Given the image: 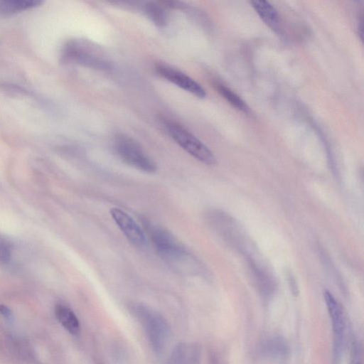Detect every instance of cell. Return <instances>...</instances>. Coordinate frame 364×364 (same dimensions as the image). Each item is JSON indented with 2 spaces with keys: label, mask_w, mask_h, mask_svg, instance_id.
<instances>
[{
  "label": "cell",
  "mask_w": 364,
  "mask_h": 364,
  "mask_svg": "<svg viewBox=\"0 0 364 364\" xmlns=\"http://www.w3.org/2000/svg\"><path fill=\"white\" fill-rule=\"evenodd\" d=\"M63 57L68 61L93 70L107 71L113 68V63L107 53L88 40L69 41L64 48Z\"/></svg>",
  "instance_id": "obj_1"
},
{
  "label": "cell",
  "mask_w": 364,
  "mask_h": 364,
  "mask_svg": "<svg viewBox=\"0 0 364 364\" xmlns=\"http://www.w3.org/2000/svg\"><path fill=\"white\" fill-rule=\"evenodd\" d=\"M133 309L151 348L155 353H161L170 337V328L167 321L156 311L144 304H136Z\"/></svg>",
  "instance_id": "obj_2"
},
{
  "label": "cell",
  "mask_w": 364,
  "mask_h": 364,
  "mask_svg": "<svg viewBox=\"0 0 364 364\" xmlns=\"http://www.w3.org/2000/svg\"><path fill=\"white\" fill-rule=\"evenodd\" d=\"M164 126L170 137L193 157L207 165L216 163L212 151L181 124L174 121L166 120Z\"/></svg>",
  "instance_id": "obj_3"
},
{
  "label": "cell",
  "mask_w": 364,
  "mask_h": 364,
  "mask_svg": "<svg viewBox=\"0 0 364 364\" xmlns=\"http://www.w3.org/2000/svg\"><path fill=\"white\" fill-rule=\"evenodd\" d=\"M114 148L119 159L127 165L146 173H154L155 162L142 147L130 136L119 134L114 140Z\"/></svg>",
  "instance_id": "obj_4"
},
{
  "label": "cell",
  "mask_w": 364,
  "mask_h": 364,
  "mask_svg": "<svg viewBox=\"0 0 364 364\" xmlns=\"http://www.w3.org/2000/svg\"><path fill=\"white\" fill-rule=\"evenodd\" d=\"M325 302L331 318L333 333V355L334 364H338L344 345L346 318L340 303L328 290L323 293Z\"/></svg>",
  "instance_id": "obj_5"
},
{
  "label": "cell",
  "mask_w": 364,
  "mask_h": 364,
  "mask_svg": "<svg viewBox=\"0 0 364 364\" xmlns=\"http://www.w3.org/2000/svg\"><path fill=\"white\" fill-rule=\"evenodd\" d=\"M148 232L154 247L164 258L178 260L185 255L183 247L168 230L149 225Z\"/></svg>",
  "instance_id": "obj_6"
},
{
  "label": "cell",
  "mask_w": 364,
  "mask_h": 364,
  "mask_svg": "<svg viewBox=\"0 0 364 364\" xmlns=\"http://www.w3.org/2000/svg\"><path fill=\"white\" fill-rule=\"evenodd\" d=\"M155 70L160 77L184 91L200 99L205 97V89L197 81L182 71L164 63L156 64Z\"/></svg>",
  "instance_id": "obj_7"
},
{
  "label": "cell",
  "mask_w": 364,
  "mask_h": 364,
  "mask_svg": "<svg viewBox=\"0 0 364 364\" xmlns=\"http://www.w3.org/2000/svg\"><path fill=\"white\" fill-rule=\"evenodd\" d=\"M110 215L127 239L136 247H142L146 243V237L143 230L136 221L124 210L112 208Z\"/></svg>",
  "instance_id": "obj_8"
},
{
  "label": "cell",
  "mask_w": 364,
  "mask_h": 364,
  "mask_svg": "<svg viewBox=\"0 0 364 364\" xmlns=\"http://www.w3.org/2000/svg\"><path fill=\"white\" fill-rule=\"evenodd\" d=\"M200 357L197 344L182 343L174 348L167 364H199Z\"/></svg>",
  "instance_id": "obj_9"
},
{
  "label": "cell",
  "mask_w": 364,
  "mask_h": 364,
  "mask_svg": "<svg viewBox=\"0 0 364 364\" xmlns=\"http://www.w3.org/2000/svg\"><path fill=\"white\" fill-rule=\"evenodd\" d=\"M250 4L256 13L268 26L274 31H279V14L272 4L265 0L251 1Z\"/></svg>",
  "instance_id": "obj_10"
},
{
  "label": "cell",
  "mask_w": 364,
  "mask_h": 364,
  "mask_svg": "<svg viewBox=\"0 0 364 364\" xmlns=\"http://www.w3.org/2000/svg\"><path fill=\"white\" fill-rule=\"evenodd\" d=\"M55 315L64 327L70 334L77 336L80 331V325L77 317L66 305L58 304L55 307Z\"/></svg>",
  "instance_id": "obj_11"
},
{
  "label": "cell",
  "mask_w": 364,
  "mask_h": 364,
  "mask_svg": "<svg viewBox=\"0 0 364 364\" xmlns=\"http://www.w3.org/2000/svg\"><path fill=\"white\" fill-rule=\"evenodd\" d=\"M142 11L150 21L159 27L166 26L168 21L167 8L161 2L149 1L141 6Z\"/></svg>",
  "instance_id": "obj_12"
},
{
  "label": "cell",
  "mask_w": 364,
  "mask_h": 364,
  "mask_svg": "<svg viewBox=\"0 0 364 364\" xmlns=\"http://www.w3.org/2000/svg\"><path fill=\"white\" fill-rule=\"evenodd\" d=\"M261 351L269 358H282L288 353L289 346L283 338L275 336L266 340L262 343Z\"/></svg>",
  "instance_id": "obj_13"
},
{
  "label": "cell",
  "mask_w": 364,
  "mask_h": 364,
  "mask_svg": "<svg viewBox=\"0 0 364 364\" xmlns=\"http://www.w3.org/2000/svg\"><path fill=\"white\" fill-rule=\"evenodd\" d=\"M215 87L220 95L235 109L244 112H249L246 102L230 87L220 82H215Z\"/></svg>",
  "instance_id": "obj_14"
},
{
  "label": "cell",
  "mask_w": 364,
  "mask_h": 364,
  "mask_svg": "<svg viewBox=\"0 0 364 364\" xmlns=\"http://www.w3.org/2000/svg\"><path fill=\"white\" fill-rule=\"evenodd\" d=\"M42 3L38 0L0 1V14H10L33 8Z\"/></svg>",
  "instance_id": "obj_15"
},
{
  "label": "cell",
  "mask_w": 364,
  "mask_h": 364,
  "mask_svg": "<svg viewBox=\"0 0 364 364\" xmlns=\"http://www.w3.org/2000/svg\"><path fill=\"white\" fill-rule=\"evenodd\" d=\"M11 257V245L5 237L0 235V265L7 264Z\"/></svg>",
  "instance_id": "obj_16"
},
{
  "label": "cell",
  "mask_w": 364,
  "mask_h": 364,
  "mask_svg": "<svg viewBox=\"0 0 364 364\" xmlns=\"http://www.w3.org/2000/svg\"><path fill=\"white\" fill-rule=\"evenodd\" d=\"M350 364H363V348L358 341L352 344Z\"/></svg>",
  "instance_id": "obj_17"
},
{
  "label": "cell",
  "mask_w": 364,
  "mask_h": 364,
  "mask_svg": "<svg viewBox=\"0 0 364 364\" xmlns=\"http://www.w3.org/2000/svg\"><path fill=\"white\" fill-rule=\"evenodd\" d=\"M0 314L7 320H11L13 318L11 309L5 305H0Z\"/></svg>",
  "instance_id": "obj_18"
}]
</instances>
